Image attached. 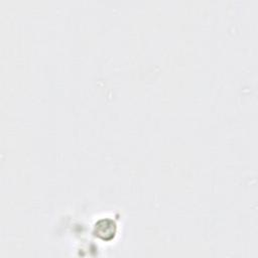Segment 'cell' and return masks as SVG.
I'll list each match as a JSON object with an SVG mask.
<instances>
[{
  "label": "cell",
  "mask_w": 258,
  "mask_h": 258,
  "mask_svg": "<svg viewBox=\"0 0 258 258\" xmlns=\"http://www.w3.org/2000/svg\"><path fill=\"white\" fill-rule=\"evenodd\" d=\"M115 224L110 220H102L96 224V235L103 240H109L114 237Z\"/></svg>",
  "instance_id": "cell-1"
}]
</instances>
